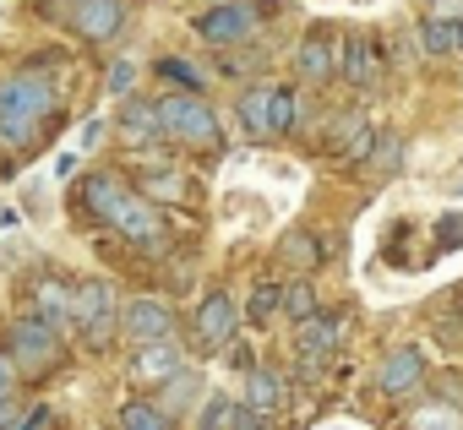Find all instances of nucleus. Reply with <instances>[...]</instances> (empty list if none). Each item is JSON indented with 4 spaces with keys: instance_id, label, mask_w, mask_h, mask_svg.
<instances>
[{
    "instance_id": "8",
    "label": "nucleus",
    "mask_w": 463,
    "mask_h": 430,
    "mask_svg": "<svg viewBox=\"0 0 463 430\" xmlns=\"http://www.w3.org/2000/svg\"><path fill=\"white\" fill-rule=\"evenodd\" d=\"M333 82H344L354 93H376L382 88V61H376V39L371 33H338V44H333Z\"/></svg>"
},
{
    "instance_id": "14",
    "label": "nucleus",
    "mask_w": 463,
    "mask_h": 430,
    "mask_svg": "<svg viewBox=\"0 0 463 430\" xmlns=\"http://www.w3.org/2000/svg\"><path fill=\"white\" fill-rule=\"evenodd\" d=\"M425 376H430V365H425L420 343H398V349H387L382 365H376V392L392 397V403H403V397H414V392L425 387Z\"/></svg>"
},
{
    "instance_id": "38",
    "label": "nucleus",
    "mask_w": 463,
    "mask_h": 430,
    "mask_svg": "<svg viewBox=\"0 0 463 430\" xmlns=\"http://www.w3.org/2000/svg\"><path fill=\"white\" fill-rule=\"evenodd\" d=\"M99 136H104V120H88V126H82V147H93Z\"/></svg>"
},
{
    "instance_id": "17",
    "label": "nucleus",
    "mask_w": 463,
    "mask_h": 430,
    "mask_svg": "<svg viewBox=\"0 0 463 430\" xmlns=\"http://www.w3.org/2000/svg\"><path fill=\"white\" fill-rule=\"evenodd\" d=\"M371 142H376V126H371L360 109H344V115H333V120H327L322 153H327L333 164H365Z\"/></svg>"
},
{
    "instance_id": "13",
    "label": "nucleus",
    "mask_w": 463,
    "mask_h": 430,
    "mask_svg": "<svg viewBox=\"0 0 463 430\" xmlns=\"http://www.w3.org/2000/svg\"><path fill=\"white\" fill-rule=\"evenodd\" d=\"M175 300L169 294H137L120 305V338L126 343H147V338H175Z\"/></svg>"
},
{
    "instance_id": "33",
    "label": "nucleus",
    "mask_w": 463,
    "mask_h": 430,
    "mask_svg": "<svg viewBox=\"0 0 463 430\" xmlns=\"http://www.w3.org/2000/svg\"><path fill=\"white\" fill-rule=\"evenodd\" d=\"M104 88H109L115 98H131V88H137V66H131V61H109V71H104Z\"/></svg>"
},
{
    "instance_id": "9",
    "label": "nucleus",
    "mask_w": 463,
    "mask_h": 430,
    "mask_svg": "<svg viewBox=\"0 0 463 430\" xmlns=\"http://www.w3.org/2000/svg\"><path fill=\"white\" fill-rule=\"evenodd\" d=\"M185 360V343L180 338H147V343H131V360H126V381L142 387V392H158Z\"/></svg>"
},
{
    "instance_id": "27",
    "label": "nucleus",
    "mask_w": 463,
    "mask_h": 430,
    "mask_svg": "<svg viewBox=\"0 0 463 430\" xmlns=\"http://www.w3.org/2000/svg\"><path fill=\"white\" fill-rule=\"evenodd\" d=\"M403 430H463V408L447 403V397H430L403 419Z\"/></svg>"
},
{
    "instance_id": "11",
    "label": "nucleus",
    "mask_w": 463,
    "mask_h": 430,
    "mask_svg": "<svg viewBox=\"0 0 463 430\" xmlns=\"http://www.w3.org/2000/svg\"><path fill=\"white\" fill-rule=\"evenodd\" d=\"M191 327H196V354L229 349V343H235V332H241V305H235V294H229V289H207Z\"/></svg>"
},
{
    "instance_id": "1",
    "label": "nucleus",
    "mask_w": 463,
    "mask_h": 430,
    "mask_svg": "<svg viewBox=\"0 0 463 430\" xmlns=\"http://www.w3.org/2000/svg\"><path fill=\"white\" fill-rule=\"evenodd\" d=\"M61 115H66V98L44 71L0 77V153L6 158H33L39 147H50Z\"/></svg>"
},
{
    "instance_id": "26",
    "label": "nucleus",
    "mask_w": 463,
    "mask_h": 430,
    "mask_svg": "<svg viewBox=\"0 0 463 430\" xmlns=\"http://www.w3.org/2000/svg\"><path fill=\"white\" fill-rule=\"evenodd\" d=\"M279 262L295 267V273H311V267H322V240H317L311 229H289V235L279 240Z\"/></svg>"
},
{
    "instance_id": "16",
    "label": "nucleus",
    "mask_w": 463,
    "mask_h": 430,
    "mask_svg": "<svg viewBox=\"0 0 463 430\" xmlns=\"http://www.w3.org/2000/svg\"><path fill=\"white\" fill-rule=\"evenodd\" d=\"M344 332H349V322L333 316V311H317L311 322H300V327H295V360H300V370H322V365L338 354Z\"/></svg>"
},
{
    "instance_id": "25",
    "label": "nucleus",
    "mask_w": 463,
    "mask_h": 430,
    "mask_svg": "<svg viewBox=\"0 0 463 430\" xmlns=\"http://www.w3.org/2000/svg\"><path fill=\"white\" fill-rule=\"evenodd\" d=\"M273 316H284V284H273V278H257V284H251V294H246V305H241V322H251V327H268Z\"/></svg>"
},
{
    "instance_id": "24",
    "label": "nucleus",
    "mask_w": 463,
    "mask_h": 430,
    "mask_svg": "<svg viewBox=\"0 0 463 430\" xmlns=\"http://www.w3.org/2000/svg\"><path fill=\"white\" fill-rule=\"evenodd\" d=\"M115 425H120V430H180V419H169V414L158 408V397H126V403L115 408Z\"/></svg>"
},
{
    "instance_id": "35",
    "label": "nucleus",
    "mask_w": 463,
    "mask_h": 430,
    "mask_svg": "<svg viewBox=\"0 0 463 430\" xmlns=\"http://www.w3.org/2000/svg\"><path fill=\"white\" fill-rule=\"evenodd\" d=\"M55 425V414H50V403H33L28 414H17V425L12 430H50Z\"/></svg>"
},
{
    "instance_id": "20",
    "label": "nucleus",
    "mask_w": 463,
    "mask_h": 430,
    "mask_svg": "<svg viewBox=\"0 0 463 430\" xmlns=\"http://www.w3.org/2000/svg\"><path fill=\"white\" fill-rule=\"evenodd\" d=\"M235 126L251 142H273V82H246L235 98Z\"/></svg>"
},
{
    "instance_id": "30",
    "label": "nucleus",
    "mask_w": 463,
    "mask_h": 430,
    "mask_svg": "<svg viewBox=\"0 0 463 430\" xmlns=\"http://www.w3.org/2000/svg\"><path fill=\"white\" fill-rule=\"evenodd\" d=\"M300 131V93L295 82H273V142Z\"/></svg>"
},
{
    "instance_id": "36",
    "label": "nucleus",
    "mask_w": 463,
    "mask_h": 430,
    "mask_svg": "<svg viewBox=\"0 0 463 430\" xmlns=\"http://www.w3.org/2000/svg\"><path fill=\"white\" fill-rule=\"evenodd\" d=\"M17 381H23V376H17V365L0 354V403H17Z\"/></svg>"
},
{
    "instance_id": "23",
    "label": "nucleus",
    "mask_w": 463,
    "mask_h": 430,
    "mask_svg": "<svg viewBox=\"0 0 463 430\" xmlns=\"http://www.w3.org/2000/svg\"><path fill=\"white\" fill-rule=\"evenodd\" d=\"M414 44H420V55H430V61H458V55H463V23H458V17H420Z\"/></svg>"
},
{
    "instance_id": "18",
    "label": "nucleus",
    "mask_w": 463,
    "mask_h": 430,
    "mask_svg": "<svg viewBox=\"0 0 463 430\" xmlns=\"http://www.w3.org/2000/svg\"><path fill=\"white\" fill-rule=\"evenodd\" d=\"M115 131H120V142H126L131 153H153V147H164L158 104H153V98H142V93L120 98V109H115Z\"/></svg>"
},
{
    "instance_id": "15",
    "label": "nucleus",
    "mask_w": 463,
    "mask_h": 430,
    "mask_svg": "<svg viewBox=\"0 0 463 430\" xmlns=\"http://www.w3.org/2000/svg\"><path fill=\"white\" fill-rule=\"evenodd\" d=\"M131 191L137 196H147L153 207H191L202 191H196V180L180 169V164H147V169H137V180H131Z\"/></svg>"
},
{
    "instance_id": "29",
    "label": "nucleus",
    "mask_w": 463,
    "mask_h": 430,
    "mask_svg": "<svg viewBox=\"0 0 463 430\" xmlns=\"http://www.w3.org/2000/svg\"><path fill=\"white\" fill-rule=\"evenodd\" d=\"M164 82H175L180 93H207V71L202 66H191L185 55H158V66H153Z\"/></svg>"
},
{
    "instance_id": "10",
    "label": "nucleus",
    "mask_w": 463,
    "mask_h": 430,
    "mask_svg": "<svg viewBox=\"0 0 463 430\" xmlns=\"http://www.w3.org/2000/svg\"><path fill=\"white\" fill-rule=\"evenodd\" d=\"M28 316L50 322L55 332H71V316H77V284H71L66 273H55V267L33 273V278H28Z\"/></svg>"
},
{
    "instance_id": "34",
    "label": "nucleus",
    "mask_w": 463,
    "mask_h": 430,
    "mask_svg": "<svg viewBox=\"0 0 463 430\" xmlns=\"http://www.w3.org/2000/svg\"><path fill=\"white\" fill-rule=\"evenodd\" d=\"M229 430H273V419L257 414V408H246V403H235V414H229Z\"/></svg>"
},
{
    "instance_id": "19",
    "label": "nucleus",
    "mask_w": 463,
    "mask_h": 430,
    "mask_svg": "<svg viewBox=\"0 0 463 430\" xmlns=\"http://www.w3.org/2000/svg\"><path fill=\"white\" fill-rule=\"evenodd\" d=\"M333 28H311L300 44H295V71L306 88H333Z\"/></svg>"
},
{
    "instance_id": "22",
    "label": "nucleus",
    "mask_w": 463,
    "mask_h": 430,
    "mask_svg": "<svg viewBox=\"0 0 463 430\" xmlns=\"http://www.w3.org/2000/svg\"><path fill=\"white\" fill-rule=\"evenodd\" d=\"M202 387H207V381H202V370H196V365H180V370L158 387V408H164L169 419H185L191 408H202V403H207V397H202Z\"/></svg>"
},
{
    "instance_id": "31",
    "label": "nucleus",
    "mask_w": 463,
    "mask_h": 430,
    "mask_svg": "<svg viewBox=\"0 0 463 430\" xmlns=\"http://www.w3.org/2000/svg\"><path fill=\"white\" fill-rule=\"evenodd\" d=\"M317 311H322V294H317V284H306V278H300V284H289V289H284V316H289L295 327H300V322H311Z\"/></svg>"
},
{
    "instance_id": "4",
    "label": "nucleus",
    "mask_w": 463,
    "mask_h": 430,
    "mask_svg": "<svg viewBox=\"0 0 463 430\" xmlns=\"http://www.w3.org/2000/svg\"><path fill=\"white\" fill-rule=\"evenodd\" d=\"M71 332L82 338L88 354H109V349L120 343V294H115L109 278H82V284H77Z\"/></svg>"
},
{
    "instance_id": "2",
    "label": "nucleus",
    "mask_w": 463,
    "mask_h": 430,
    "mask_svg": "<svg viewBox=\"0 0 463 430\" xmlns=\"http://www.w3.org/2000/svg\"><path fill=\"white\" fill-rule=\"evenodd\" d=\"M158 104V126H164V142L175 147H191V153H223L229 147V131H223V115L207 104V93H164L153 98Z\"/></svg>"
},
{
    "instance_id": "28",
    "label": "nucleus",
    "mask_w": 463,
    "mask_h": 430,
    "mask_svg": "<svg viewBox=\"0 0 463 430\" xmlns=\"http://www.w3.org/2000/svg\"><path fill=\"white\" fill-rule=\"evenodd\" d=\"M403 164V136L398 131H376V142H371V153H365V174L371 180H387V169H398Z\"/></svg>"
},
{
    "instance_id": "32",
    "label": "nucleus",
    "mask_w": 463,
    "mask_h": 430,
    "mask_svg": "<svg viewBox=\"0 0 463 430\" xmlns=\"http://www.w3.org/2000/svg\"><path fill=\"white\" fill-rule=\"evenodd\" d=\"M229 414H235V397L218 392V397L202 403V425H196V430H229Z\"/></svg>"
},
{
    "instance_id": "6",
    "label": "nucleus",
    "mask_w": 463,
    "mask_h": 430,
    "mask_svg": "<svg viewBox=\"0 0 463 430\" xmlns=\"http://www.w3.org/2000/svg\"><path fill=\"white\" fill-rule=\"evenodd\" d=\"M126 196H131V180H126L120 169H88V174H77V185H71V219H77L82 229H109Z\"/></svg>"
},
{
    "instance_id": "3",
    "label": "nucleus",
    "mask_w": 463,
    "mask_h": 430,
    "mask_svg": "<svg viewBox=\"0 0 463 430\" xmlns=\"http://www.w3.org/2000/svg\"><path fill=\"white\" fill-rule=\"evenodd\" d=\"M6 360L17 365L23 381H44L66 365V332H55L50 322L23 311V316L6 322Z\"/></svg>"
},
{
    "instance_id": "39",
    "label": "nucleus",
    "mask_w": 463,
    "mask_h": 430,
    "mask_svg": "<svg viewBox=\"0 0 463 430\" xmlns=\"http://www.w3.org/2000/svg\"><path fill=\"white\" fill-rule=\"evenodd\" d=\"M55 174H61V180H77V158H71V153H66V158H61V164H55Z\"/></svg>"
},
{
    "instance_id": "21",
    "label": "nucleus",
    "mask_w": 463,
    "mask_h": 430,
    "mask_svg": "<svg viewBox=\"0 0 463 430\" xmlns=\"http://www.w3.org/2000/svg\"><path fill=\"white\" fill-rule=\"evenodd\" d=\"M246 408H257V414H268V419H279L284 408H289V381L273 370V365H251L246 370V397H241Z\"/></svg>"
},
{
    "instance_id": "12",
    "label": "nucleus",
    "mask_w": 463,
    "mask_h": 430,
    "mask_svg": "<svg viewBox=\"0 0 463 430\" xmlns=\"http://www.w3.org/2000/svg\"><path fill=\"white\" fill-rule=\"evenodd\" d=\"M109 235H120V240H126V246H137V251H153V246H164V240H169V212L131 191V196L120 201V212H115Z\"/></svg>"
},
{
    "instance_id": "7",
    "label": "nucleus",
    "mask_w": 463,
    "mask_h": 430,
    "mask_svg": "<svg viewBox=\"0 0 463 430\" xmlns=\"http://www.w3.org/2000/svg\"><path fill=\"white\" fill-rule=\"evenodd\" d=\"M55 17L66 23V33L77 39V44H88V50H104V44H115L120 33H126V0H61L55 6Z\"/></svg>"
},
{
    "instance_id": "5",
    "label": "nucleus",
    "mask_w": 463,
    "mask_h": 430,
    "mask_svg": "<svg viewBox=\"0 0 463 430\" xmlns=\"http://www.w3.org/2000/svg\"><path fill=\"white\" fill-rule=\"evenodd\" d=\"M262 23H268V6H257V0H213L207 12H196L191 17V33L207 44V50H241V44H251L257 33H262Z\"/></svg>"
},
{
    "instance_id": "37",
    "label": "nucleus",
    "mask_w": 463,
    "mask_h": 430,
    "mask_svg": "<svg viewBox=\"0 0 463 430\" xmlns=\"http://www.w3.org/2000/svg\"><path fill=\"white\" fill-rule=\"evenodd\" d=\"M425 17H458L463 23V0H425Z\"/></svg>"
}]
</instances>
